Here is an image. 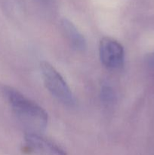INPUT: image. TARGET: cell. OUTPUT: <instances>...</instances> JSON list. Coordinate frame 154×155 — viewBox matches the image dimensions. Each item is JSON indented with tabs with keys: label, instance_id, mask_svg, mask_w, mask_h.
Returning <instances> with one entry per match:
<instances>
[{
	"label": "cell",
	"instance_id": "1",
	"mask_svg": "<svg viewBox=\"0 0 154 155\" xmlns=\"http://www.w3.org/2000/svg\"><path fill=\"white\" fill-rule=\"evenodd\" d=\"M2 91L27 133L40 134L45 130L48 116L41 106L10 86H4Z\"/></svg>",
	"mask_w": 154,
	"mask_h": 155
},
{
	"label": "cell",
	"instance_id": "3",
	"mask_svg": "<svg viewBox=\"0 0 154 155\" xmlns=\"http://www.w3.org/2000/svg\"><path fill=\"white\" fill-rule=\"evenodd\" d=\"M100 58L103 65L110 70H117L123 66L124 48L120 42L110 37H104L100 42Z\"/></svg>",
	"mask_w": 154,
	"mask_h": 155
},
{
	"label": "cell",
	"instance_id": "8",
	"mask_svg": "<svg viewBox=\"0 0 154 155\" xmlns=\"http://www.w3.org/2000/svg\"><path fill=\"white\" fill-rule=\"evenodd\" d=\"M40 2H44V3H48L49 2H51V0H39Z\"/></svg>",
	"mask_w": 154,
	"mask_h": 155
},
{
	"label": "cell",
	"instance_id": "5",
	"mask_svg": "<svg viewBox=\"0 0 154 155\" xmlns=\"http://www.w3.org/2000/svg\"><path fill=\"white\" fill-rule=\"evenodd\" d=\"M60 24L62 32L70 46L75 51H84L87 47L86 40L75 26L66 18H63Z\"/></svg>",
	"mask_w": 154,
	"mask_h": 155
},
{
	"label": "cell",
	"instance_id": "6",
	"mask_svg": "<svg viewBox=\"0 0 154 155\" xmlns=\"http://www.w3.org/2000/svg\"><path fill=\"white\" fill-rule=\"evenodd\" d=\"M101 96L102 101L104 103H108V104L113 102L116 98L114 91L110 86H104L101 88Z\"/></svg>",
	"mask_w": 154,
	"mask_h": 155
},
{
	"label": "cell",
	"instance_id": "2",
	"mask_svg": "<svg viewBox=\"0 0 154 155\" xmlns=\"http://www.w3.org/2000/svg\"><path fill=\"white\" fill-rule=\"evenodd\" d=\"M40 68L45 86L51 95L63 104L73 105L75 98L72 91L60 73L47 61H42Z\"/></svg>",
	"mask_w": 154,
	"mask_h": 155
},
{
	"label": "cell",
	"instance_id": "7",
	"mask_svg": "<svg viewBox=\"0 0 154 155\" xmlns=\"http://www.w3.org/2000/svg\"><path fill=\"white\" fill-rule=\"evenodd\" d=\"M149 62H150L151 64L154 66V52L152 53L150 55V57H149Z\"/></svg>",
	"mask_w": 154,
	"mask_h": 155
},
{
	"label": "cell",
	"instance_id": "4",
	"mask_svg": "<svg viewBox=\"0 0 154 155\" xmlns=\"http://www.w3.org/2000/svg\"><path fill=\"white\" fill-rule=\"evenodd\" d=\"M24 142V150L31 155H66L61 147L40 134L27 133Z\"/></svg>",
	"mask_w": 154,
	"mask_h": 155
}]
</instances>
